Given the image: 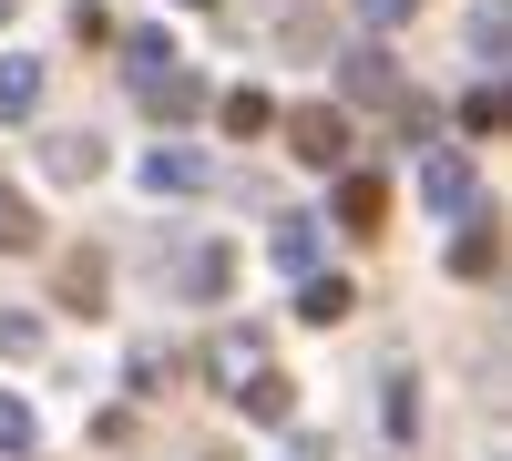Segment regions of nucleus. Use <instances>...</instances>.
I'll list each match as a JSON object with an SVG mask.
<instances>
[{
    "label": "nucleus",
    "instance_id": "f257e3e1",
    "mask_svg": "<svg viewBox=\"0 0 512 461\" xmlns=\"http://www.w3.org/2000/svg\"><path fill=\"white\" fill-rule=\"evenodd\" d=\"M123 52H134V103H144L154 123H195L205 103H216V93H205V72H185V62L164 52L154 31H134V41H123Z\"/></svg>",
    "mask_w": 512,
    "mask_h": 461
},
{
    "label": "nucleus",
    "instance_id": "f03ea898",
    "mask_svg": "<svg viewBox=\"0 0 512 461\" xmlns=\"http://www.w3.org/2000/svg\"><path fill=\"white\" fill-rule=\"evenodd\" d=\"M420 195L441 205V216H482V175H472V154H451L420 134Z\"/></svg>",
    "mask_w": 512,
    "mask_h": 461
},
{
    "label": "nucleus",
    "instance_id": "7ed1b4c3",
    "mask_svg": "<svg viewBox=\"0 0 512 461\" xmlns=\"http://www.w3.org/2000/svg\"><path fill=\"white\" fill-rule=\"evenodd\" d=\"M338 93L369 103V113H400V103H410V82H400V62L379 52V41H359V52H338Z\"/></svg>",
    "mask_w": 512,
    "mask_h": 461
},
{
    "label": "nucleus",
    "instance_id": "20e7f679",
    "mask_svg": "<svg viewBox=\"0 0 512 461\" xmlns=\"http://www.w3.org/2000/svg\"><path fill=\"white\" fill-rule=\"evenodd\" d=\"M287 144L338 175V164H349V113H338V103H297V113H287Z\"/></svg>",
    "mask_w": 512,
    "mask_h": 461
},
{
    "label": "nucleus",
    "instance_id": "39448f33",
    "mask_svg": "<svg viewBox=\"0 0 512 461\" xmlns=\"http://www.w3.org/2000/svg\"><path fill=\"white\" fill-rule=\"evenodd\" d=\"M379 216H390V185H379V175H338V226L379 236Z\"/></svg>",
    "mask_w": 512,
    "mask_h": 461
},
{
    "label": "nucleus",
    "instance_id": "423d86ee",
    "mask_svg": "<svg viewBox=\"0 0 512 461\" xmlns=\"http://www.w3.org/2000/svg\"><path fill=\"white\" fill-rule=\"evenodd\" d=\"M226 400H236V410H256V421H267V431H277L287 410H297V400H287V369H267V359H256V369H246V380H236Z\"/></svg>",
    "mask_w": 512,
    "mask_h": 461
},
{
    "label": "nucleus",
    "instance_id": "0eeeda50",
    "mask_svg": "<svg viewBox=\"0 0 512 461\" xmlns=\"http://www.w3.org/2000/svg\"><path fill=\"white\" fill-rule=\"evenodd\" d=\"M205 175H216V164H205V154H195V144H164V154H154V164H144V185H154V195H195V185H205Z\"/></svg>",
    "mask_w": 512,
    "mask_h": 461
},
{
    "label": "nucleus",
    "instance_id": "6e6552de",
    "mask_svg": "<svg viewBox=\"0 0 512 461\" xmlns=\"http://www.w3.org/2000/svg\"><path fill=\"white\" fill-rule=\"evenodd\" d=\"M41 164H52L62 185H93V175H103V144H93V134H41Z\"/></svg>",
    "mask_w": 512,
    "mask_h": 461
},
{
    "label": "nucleus",
    "instance_id": "1a4fd4ad",
    "mask_svg": "<svg viewBox=\"0 0 512 461\" xmlns=\"http://www.w3.org/2000/svg\"><path fill=\"white\" fill-rule=\"evenodd\" d=\"M216 123H226L236 144H256V134H277V103H267V93L246 82V93H216Z\"/></svg>",
    "mask_w": 512,
    "mask_h": 461
},
{
    "label": "nucleus",
    "instance_id": "9d476101",
    "mask_svg": "<svg viewBox=\"0 0 512 461\" xmlns=\"http://www.w3.org/2000/svg\"><path fill=\"white\" fill-rule=\"evenodd\" d=\"M175 287H185V298H226V287H236V257H226V246H195V257L175 267Z\"/></svg>",
    "mask_w": 512,
    "mask_h": 461
},
{
    "label": "nucleus",
    "instance_id": "9b49d317",
    "mask_svg": "<svg viewBox=\"0 0 512 461\" xmlns=\"http://www.w3.org/2000/svg\"><path fill=\"white\" fill-rule=\"evenodd\" d=\"M502 267V236L482 226V216H461V236H451V277H492Z\"/></svg>",
    "mask_w": 512,
    "mask_h": 461
},
{
    "label": "nucleus",
    "instance_id": "f8f14e48",
    "mask_svg": "<svg viewBox=\"0 0 512 461\" xmlns=\"http://www.w3.org/2000/svg\"><path fill=\"white\" fill-rule=\"evenodd\" d=\"M21 113H41V62H0V123H21Z\"/></svg>",
    "mask_w": 512,
    "mask_h": 461
},
{
    "label": "nucleus",
    "instance_id": "ddd939ff",
    "mask_svg": "<svg viewBox=\"0 0 512 461\" xmlns=\"http://www.w3.org/2000/svg\"><path fill=\"white\" fill-rule=\"evenodd\" d=\"M41 246V216H31V195H11L0 185V257H31Z\"/></svg>",
    "mask_w": 512,
    "mask_h": 461
},
{
    "label": "nucleus",
    "instance_id": "4468645a",
    "mask_svg": "<svg viewBox=\"0 0 512 461\" xmlns=\"http://www.w3.org/2000/svg\"><path fill=\"white\" fill-rule=\"evenodd\" d=\"M267 246H277V267H297V277L318 267V226H308V216H277V236H267Z\"/></svg>",
    "mask_w": 512,
    "mask_h": 461
},
{
    "label": "nucleus",
    "instance_id": "2eb2a0df",
    "mask_svg": "<svg viewBox=\"0 0 512 461\" xmlns=\"http://www.w3.org/2000/svg\"><path fill=\"white\" fill-rule=\"evenodd\" d=\"M359 298H349V277H308V298H297V318H318V328H338Z\"/></svg>",
    "mask_w": 512,
    "mask_h": 461
},
{
    "label": "nucleus",
    "instance_id": "dca6fc26",
    "mask_svg": "<svg viewBox=\"0 0 512 461\" xmlns=\"http://www.w3.org/2000/svg\"><path fill=\"white\" fill-rule=\"evenodd\" d=\"M175 369H185L175 349H164V339H144V349H134V400H164V380H175Z\"/></svg>",
    "mask_w": 512,
    "mask_h": 461
},
{
    "label": "nucleus",
    "instance_id": "f3484780",
    "mask_svg": "<svg viewBox=\"0 0 512 461\" xmlns=\"http://www.w3.org/2000/svg\"><path fill=\"white\" fill-rule=\"evenodd\" d=\"M205 359H216V380L236 390V380H246V369H256V359H267V349H256V339H246V328H226V339H216V349H205Z\"/></svg>",
    "mask_w": 512,
    "mask_h": 461
},
{
    "label": "nucleus",
    "instance_id": "a211bd4d",
    "mask_svg": "<svg viewBox=\"0 0 512 461\" xmlns=\"http://www.w3.org/2000/svg\"><path fill=\"white\" fill-rule=\"evenodd\" d=\"M461 134H502V82H472V93H461Z\"/></svg>",
    "mask_w": 512,
    "mask_h": 461
},
{
    "label": "nucleus",
    "instance_id": "6ab92c4d",
    "mask_svg": "<svg viewBox=\"0 0 512 461\" xmlns=\"http://www.w3.org/2000/svg\"><path fill=\"white\" fill-rule=\"evenodd\" d=\"M103 298V257H62V308H93Z\"/></svg>",
    "mask_w": 512,
    "mask_h": 461
},
{
    "label": "nucleus",
    "instance_id": "aec40b11",
    "mask_svg": "<svg viewBox=\"0 0 512 461\" xmlns=\"http://www.w3.org/2000/svg\"><path fill=\"white\" fill-rule=\"evenodd\" d=\"M0 451H31V400L0 390Z\"/></svg>",
    "mask_w": 512,
    "mask_h": 461
},
{
    "label": "nucleus",
    "instance_id": "412c9836",
    "mask_svg": "<svg viewBox=\"0 0 512 461\" xmlns=\"http://www.w3.org/2000/svg\"><path fill=\"white\" fill-rule=\"evenodd\" d=\"M31 349H41V318L11 308V318H0V359H31Z\"/></svg>",
    "mask_w": 512,
    "mask_h": 461
},
{
    "label": "nucleus",
    "instance_id": "4be33fe9",
    "mask_svg": "<svg viewBox=\"0 0 512 461\" xmlns=\"http://www.w3.org/2000/svg\"><path fill=\"white\" fill-rule=\"evenodd\" d=\"M359 21L369 31H400V21H420V0H359Z\"/></svg>",
    "mask_w": 512,
    "mask_h": 461
}]
</instances>
